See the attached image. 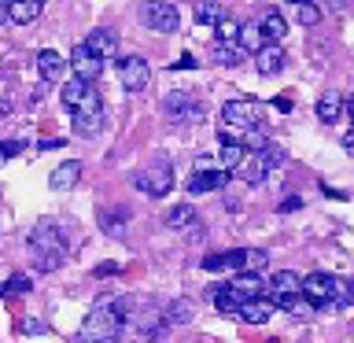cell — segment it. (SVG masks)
<instances>
[{
  "label": "cell",
  "mask_w": 354,
  "mask_h": 343,
  "mask_svg": "<svg viewBox=\"0 0 354 343\" xmlns=\"http://www.w3.org/2000/svg\"><path fill=\"white\" fill-rule=\"evenodd\" d=\"M126 310L129 303L126 299H111L104 295L100 303L93 306V314L82 321V332H77V343H115L122 325H126Z\"/></svg>",
  "instance_id": "6da1fadb"
},
{
  "label": "cell",
  "mask_w": 354,
  "mask_h": 343,
  "mask_svg": "<svg viewBox=\"0 0 354 343\" xmlns=\"http://www.w3.org/2000/svg\"><path fill=\"white\" fill-rule=\"evenodd\" d=\"M262 126V104L251 96H240V100H229L221 107V144H240L243 133L259 129Z\"/></svg>",
  "instance_id": "7a4b0ae2"
},
{
  "label": "cell",
  "mask_w": 354,
  "mask_h": 343,
  "mask_svg": "<svg viewBox=\"0 0 354 343\" xmlns=\"http://www.w3.org/2000/svg\"><path fill=\"white\" fill-rule=\"evenodd\" d=\"M303 299L310 306H343L351 303V292L336 273H310L303 277Z\"/></svg>",
  "instance_id": "3957f363"
},
{
  "label": "cell",
  "mask_w": 354,
  "mask_h": 343,
  "mask_svg": "<svg viewBox=\"0 0 354 343\" xmlns=\"http://www.w3.org/2000/svg\"><path fill=\"white\" fill-rule=\"evenodd\" d=\"M63 251H66V243H63L59 229L41 225V229L30 232V254H33V266H37L41 273H52L55 266L63 262Z\"/></svg>",
  "instance_id": "277c9868"
},
{
  "label": "cell",
  "mask_w": 354,
  "mask_h": 343,
  "mask_svg": "<svg viewBox=\"0 0 354 343\" xmlns=\"http://www.w3.org/2000/svg\"><path fill=\"white\" fill-rule=\"evenodd\" d=\"M71 118H74V133H82V137H96V133L104 129V100H100V93L93 85H88L85 96L71 107Z\"/></svg>",
  "instance_id": "5b68a950"
},
{
  "label": "cell",
  "mask_w": 354,
  "mask_h": 343,
  "mask_svg": "<svg viewBox=\"0 0 354 343\" xmlns=\"http://www.w3.org/2000/svg\"><path fill=\"white\" fill-rule=\"evenodd\" d=\"M140 22L155 33H174L181 26V15H177V8L170 0H144L140 4Z\"/></svg>",
  "instance_id": "8992f818"
},
{
  "label": "cell",
  "mask_w": 354,
  "mask_h": 343,
  "mask_svg": "<svg viewBox=\"0 0 354 343\" xmlns=\"http://www.w3.org/2000/svg\"><path fill=\"white\" fill-rule=\"evenodd\" d=\"M133 185L140 188V192H148V196H166L174 188V166L166 163V159H159V163H151V166H144V170L133 177Z\"/></svg>",
  "instance_id": "52a82bcc"
},
{
  "label": "cell",
  "mask_w": 354,
  "mask_h": 343,
  "mask_svg": "<svg viewBox=\"0 0 354 343\" xmlns=\"http://www.w3.org/2000/svg\"><path fill=\"white\" fill-rule=\"evenodd\" d=\"M162 115H166V122L188 126V122H199V118H203V107H199L188 93H166V96H162Z\"/></svg>",
  "instance_id": "ba28073f"
},
{
  "label": "cell",
  "mask_w": 354,
  "mask_h": 343,
  "mask_svg": "<svg viewBox=\"0 0 354 343\" xmlns=\"http://www.w3.org/2000/svg\"><path fill=\"white\" fill-rule=\"evenodd\" d=\"M118 82H122V89H129V93L148 89V82H151L148 59H140V55H126V59H118Z\"/></svg>",
  "instance_id": "9c48e42d"
},
{
  "label": "cell",
  "mask_w": 354,
  "mask_h": 343,
  "mask_svg": "<svg viewBox=\"0 0 354 343\" xmlns=\"http://www.w3.org/2000/svg\"><path fill=\"white\" fill-rule=\"evenodd\" d=\"M71 71H74V77H82V82H96L100 71H104V59H100L96 52H88L85 44H74V52H71Z\"/></svg>",
  "instance_id": "30bf717a"
},
{
  "label": "cell",
  "mask_w": 354,
  "mask_h": 343,
  "mask_svg": "<svg viewBox=\"0 0 354 343\" xmlns=\"http://www.w3.org/2000/svg\"><path fill=\"white\" fill-rule=\"evenodd\" d=\"M295 295H303V277H299L295 270L273 273V281H270V299H273V306H281L284 299H295Z\"/></svg>",
  "instance_id": "8fae6325"
},
{
  "label": "cell",
  "mask_w": 354,
  "mask_h": 343,
  "mask_svg": "<svg viewBox=\"0 0 354 343\" xmlns=\"http://www.w3.org/2000/svg\"><path fill=\"white\" fill-rule=\"evenodd\" d=\"M270 170H273V163L266 159V151H248V155H243V163L232 174H240V181H248V185H262Z\"/></svg>",
  "instance_id": "7c38bea8"
},
{
  "label": "cell",
  "mask_w": 354,
  "mask_h": 343,
  "mask_svg": "<svg viewBox=\"0 0 354 343\" xmlns=\"http://www.w3.org/2000/svg\"><path fill=\"white\" fill-rule=\"evenodd\" d=\"M225 181H229V170H192V177H188V192L192 196H203V192H218V188H225Z\"/></svg>",
  "instance_id": "4fadbf2b"
},
{
  "label": "cell",
  "mask_w": 354,
  "mask_h": 343,
  "mask_svg": "<svg viewBox=\"0 0 354 343\" xmlns=\"http://www.w3.org/2000/svg\"><path fill=\"white\" fill-rule=\"evenodd\" d=\"M88 52H96L100 59H111V55H118V37L111 33L107 26H96V30H88V37L82 41Z\"/></svg>",
  "instance_id": "5bb4252c"
},
{
  "label": "cell",
  "mask_w": 354,
  "mask_h": 343,
  "mask_svg": "<svg viewBox=\"0 0 354 343\" xmlns=\"http://www.w3.org/2000/svg\"><path fill=\"white\" fill-rule=\"evenodd\" d=\"M273 299L270 295H259V299H248L240 310H236V317L240 321H248V325H262V321H270L273 317Z\"/></svg>",
  "instance_id": "9a60e30c"
},
{
  "label": "cell",
  "mask_w": 354,
  "mask_h": 343,
  "mask_svg": "<svg viewBox=\"0 0 354 343\" xmlns=\"http://www.w3.org/2000/svg\"><path fill=\"white\" fill-rule=\"evenodd\" d=\"M225 288H229V292L240 299V306H243L248 299H259L266 284H262V277H259V273H236V277H232V281H229Z\"/></svg>",
  "instance_id": "2e32d148"
},
{
  "label": "cell",
  "mask_w": 354,
  "mask_h": 343,
  "mask_svg": "<svg viewBox=\"0 0 354 343\" xmlns=\"http://www.w3.org/2000/svg\"><path fill=\"white\" fill-rule=\"evenodd\" d=\"M77 181H82V163H77V159L59 163V166L48 174V185L55 188V192H66V188H74Z\"/></svg>",
  "instance_id": "e0dca14e"
},
{
  "label": "cell",
  "mask_w": 354,
  "mask_h": 343,
  "mask_svg": "<svg viewBox=\"0 0 354 343\" xmlns=\"http://www.w3.org/2000/svg\"><path fill=\"white\" fill-rule=\"evenodd\" d=\"M259 26H262L266 44H277V41H284V33H288V19H284L277 8H266L262 19H259Z\"/></svg>",
  "instance_id": "ac0fdd59"
},
{
  "label": "cell",
  "mask_w": 354,
  "mask_h": 343,
  "mask_svg": "<svg viewBox=\"0 0 354 343\" xmlns=\"http://www.w3.org/2000/svg\"><path fill=\"white\" fill-rule=\"evenodd\" d=\"M254 66H259V74H277L284 66V48L281 44H262L254 52Z\"/></svg>",
  "instance_id": "d6986e66"
},
{
  "label": "cell",
  "mask_w": 354,
  "mask_h": 343,
  "mask_svg": "<svg viewBox=\"0 0 354 343\" xmlns=\"http://www.w3.org/2000/svg\"><path fill=\"white\" fill-rule=\"evenodd\" d=\"M37 71H41V77H44V82H59V77H63V71H66V59H63L59 52L44 48V52H37Z\"/></svg>",
  "instance_id": "ffe728a7"
},
{
  "label": "cell",
  "mask_w": 354,
  "mask_h": 343,
  "mask_svg": "<svg viewBox=\"0 0 354 343\" xmlns=\"http://www.w3.org/2000/svg\"><path fill=\"white\" fill-rule=\"evenodd\" d=\"M41 15V0H8V19L19 26H30Z\"/></svg>",
  "instance_id": "44dd1931"
},
{
  "label": "cell",
  "mask_w": 354,
  "mask_h": 343,
  "mask_svg": "<svg viewBox=\"0 0 354 343\" xmlns=\"http://www.w3.org/2000/svg\"><path fill=\"white\" fill-rule=\"evenodd\" d=\"M343 104H347V100H343L339 93H325L317 100V118L325 122V126H332V122H339V115H343Z\"/></svg>",
  "instance_id": "7402d4cb"
},
{
  "label": "cell",
  "mask_w": 354,
  "mask_h": 343,
  "mask_svg": "<svg viewBox=\"0 0 354 343\" xmlns=\"http://www.w3.org/2000/svg\"><path fill=\"white\" fill-rule=\"evenodd\" d=\"M166 229H196V207L192 203H181L174 210H166Z\"/></svg>",
  "instance_id": "603a6c76"
},
{
  "label": "cell",
  "mask_w": 354,
  "mask_h": 343,
  "mask_svg": "<svg viewBox=\"0 0 354 343\" xmlns=\"http://www.w3.org/2000/svg\"><path fill=\"white\" fill-rule=\"evenodd\" d=\"M221 19H225V8H221L218 0H199L196 4V22L199 26H218Z\"/></svg>",
  "instance_id": "cb8c5ba5"
},
{
  "label": "cell",
  "mask_w": 354,
  "mask_h": 343,
  "mask_svg": "<svg viewBox=\"0 0 354 343\" xmlns=\"http://www.w3.org/2000/svg\"><path fill=\"white\" fill-rule=\"evenodd\" d=\"M262 44H266V37H262V26H259V22L240 26V48H243V52H259Z\"/></svg>",
  "instance_id": "d4e9b609"
},
{
  "label": "cell",
  "mask_w": 354,
  "mask_h": 343,
  "mask_svg": "<svg viewBox=\"0 0 354 343\" xmlns=\"http://www.w3.org/2000/svg\"><path fill=\"white\" fill-rule=\"evenodd\" d=\"M214 63H221V66H240L243 63V48L240 44H214Z\"/></svg>",
  "instance_id": "484cf974"
},
{
  "label": "cell",
  "mask_w": 354,
  "mask_h": 343,
  "mask_svg": "<svg viewBox=\"0 0 354 343\" xmlns=\"http://www.w3.org/2000/svg\"><path fill=\"white\" fill-rule=\"evenodd\" d=\"M240 26H243V22H236L232 15H225V19H221L218 26H214L218 44H240Z\"/></svg>",
  "instance_id": "4316f807"
},
{
  "label": "cell",
  "mask_w": 354,
  "mask_h": 343,
  "mask_svg": "<svg viewBox=\"0 0 354 343\" xmlns=\"http://www.w3.org/2000/svg\"><path fill=\"white\" fill-rule=\"evenodd\" d=\"M243 155H248L243 144H221V170H236L243 163Z\"/></svg>",
  "instance_id": "83f0119b"
},
{
  "label": "cell",
  "mask_w": 354,
  "mask_h": 343,
  "mask_svg": "<svg viewBox=\"0 0 354 343\" xmlns=\"http://www.w3.org/2000/svg\"><path fill=\"white\" fill-rule=\"evenodd\" d=\"M266 262H270V254L262 248H243V273H259Z\"/></svg>",
  "instance_id": "f1b7e54d"
},
{
  "label": "cell",
  "mask_w": 354,
  "mask_h": 343,
  "mask_svg": "<svg viewBox=\"0 0 354 343\" xmlns=\"http://www.w3.org/2000/svg\"><path fill=\"white\" fill-rule=\"evenodd\" d=\"M166 321H170V325H185V321H192V303H188V299H177V303L166 310Z\"/></svg>",
  "instance_id": "f546056e"
},
{
  "label": "cell",
  "mask_w": 354,
  "mask_h": 343,
  "mask_svg": "<svg viewBox=\"0 0 354 343\" xmlns=\"http://www.w3.org/2000/svg\"><path fill=\"white\" fill-rule=\"evenodd\" d=\"M295 19L303 22V26H317V19H321V11L314 4H295Z\"/></svg>",
  "instance_id": "4dcf8cb0"
},
{
  "label": "cell",
  "mask_w": 354,
  "mask_h": 343,
  "mask_svg": "<svg viewBox=\"0 0 354 343\" xmlns=\"http://www.w3.org/2000/svg\"><path fill=\"white\" fill-rule=\"evenodd\" d=\"M22 292H30V277H26V273H15V277L4 284V295H22Z\"/></svg>",
  "instance_id": "1f68e13d"
},
{
  "label": "cell",
  "mask_w": 354,
  "mask_h": 343,
  "mask_svg": "<svg viewBox=\"0 0 354 343\" xmlns=\"http://www.w3.org/2000/svg\"><path fill=\"white\" fill-rule=\"evenodd\" d=\"M299 207H303V199H299V196H288V199H281V207H277V210H281V214H288V210H299Z\"/></svg>",
  "instance_id": "d6a6232c"
},
{
  "label": "cell",
  "mask_w": 354,
  "mask_h": 343,
  "mask_svg": "<svg viewBox=\"0 0 354 343\" xmlns=\"http://www.w3.org/2000/svg\"><path fill=\"white\" fill-rule=\"evenodd\" d=\"M111 273H118V262H100L96 266V277H111Z\"/></svg>",
  "instance_id": "836d02e7"
},
{
  "label": "cell",
  "mask_w": 354,
  "mask_h": 343,
  "mask_svg": "<svg viewBox=\"0 0 354 343\" xmlns=\"http://www.w3.org/2000/svg\"><path fill=\"white\" fill-rule=\"evenodd\" d=\"M273 107H277V111H292V100H288V96H277Z\"/></svg>",
  "instance_id": "e575fe53"
},
{
  "label": "cell",
  "mask_w": 354,
  "mask_h": 343,
  "mask_svg": "<svg viewBox=\"0 0 354 343\" xmlns=\"http://www.w3.org/2000/svg\"><path fill=\"white\" fill-rule=\"evenodd\" d=\"M63 144H66L63 137H59V140H55V137H52V140H41V148H44V151H52V148H63Z\"/></svg>",
  "instance_id": "d590c367"
},
{
  "label": "cell",
  "mask_w": 354,
  "mask_h": 343,
  "mask_svg": "<svg viewBox=\"0 0 354 343\" xmlns=\"http://www.w3.org/2000/svg\"><path fill=\"white\" fill-rule=\"evenodd\" d=\"M177 66H181V71H188V66H196V59H192V55H181V59L174 63V71H177Z\"/></svg>",
  "instance_id": "8d00e7d4"
},
{
  "label": "cell",
  "mask_w": 354,
  "mask_h": 343,
  "mask_svg": "<svg viewBox=\"0 0 354 343\" xmlns=\"http://www.w3.org/2000/svg\"><path fill=\"white\" fill-rule=\"evenodd\" d=\"M22 332H44V325H37V321H22Z\"/></svg>",
  "instance_id": "74e56055"
},
{
  "label": "cell",
  "mask_w": 354,
  "mask_h": 343,
  "mask_svg": "<svg viewBox=\"0 0 354 343\" xmlns=\"http://www.w3.org/2000/svg\"><path fill=\"white\" fill-rule=\"evenodd\" d=\"M343 148H347V151H354V133H347V137H343Z\"/></svg>",
  "instance_id": "f35d334b"
},
{
  "label": "cell",
  "mask_w": 354,
  "mask_h": 343,
  "mask_svg": "<svg viewBox=\"0 0 354 343\" xmlns=\"http://www.w3.org/2000/svg\"><path fill=\"white\" fill-rule=\"evenodd\" d=\"M343 111H347V115H351V122H354V96L347 100V104H343Z\"/></svg>",
  "instance_id": "ab89813d"
},
{
  "label": "cell",
  "mask_w": 354,
  "mask_h": 343,
  "mask_svg": "<svg viewBox=\"0 0 354 343\" xmlns=\"http://www.w3.org/2000/svg\"><path fill=\"white\" fill-rule=\"evenodd\" d=\"M328 8H332V11H339V8H347V0H328Z\"/></svg>",
  "instance_id": "60d3db41"
},
{
  "label": "cell",
  "mask_w": 354,
  "mask_h": 343,
  "mask_svg": "<svg viewBox=\"0 0 354 343\" xmlns=\"http://www.w3.org/2000/svg\"><path fill=\"white\" fill-rule=\"evenodd\" d=\"M8 111H11V104H8V100H0V118H4Z\"/></svg>",
  "instance_id": "b9f144b4"
},
{
  "label": "cell",
  "mask_w": 354,
  "mask_h": 343,
  "mask_svg": "<svg viewBox=\"0 0 354 343\" xmlns=\"http://www.w3.org/2000/svg\"><path fill=\"white\" fill-rule=\"evenodd\" d=\"M0 19H8V0H0Z\"/></svg>",
  "instance_id": "7bdbcfd3"
},
{
  "label": "cell",
  "mask_w": 354,
  "mask_h": 343,
  "mask_svg": "<svg viewBox=\"0 0 354 343\" xmlns=\"http://www.w3.org/2000/svg\"><path fill=\"white\" fill-rule=\"evenodd\" d=\"M8 163V151H4V144H0V166H4Z\"/></svg>",
  "instance_id": "ee69618b"
},
{
  "label": "cell",
  "mask_w": 354,
  "mask_h": 343,
  "mask_svg": "<svg viewBox=\"0 0 354 343\" xmlns=\"http://www.w3.org/2000/svg\"><path fill=\"white\" fill-rule=\"evenodd\" d=\"M347 292H351V303H354V281H351V284H347Z\"/></svg>",
  "instance_id": "f6af8a7d"
},
{
  "label": "cell",
  "mask_w": 354,
  "mask_h": 343,
  "mask_svg": "<svg viewBox=\"0 0 354 343\" xmlns=\"http://www.w3.org/2000/svg\"><path fill=\"white\" fill-rule=\"evenodd\" d=\"M292 4H310V0H292Z\"/></svg>",
  "instance_id": "bcb514c9"
},
{
  "label": "cell",
  "mask_w": 354,
  "mask_h": 343,
  "mask_svg": "<svg viewBox=\"0 0 354 343\" xmlns=\"http://www.w3.org/2000/svg\"><path fill=\"white\" fill-rule=\"evenodd\" d=\"M270 343H281V340H270Z\"/></svg>",
  "instance_id": "7dc6e473"
}]
</instances>
